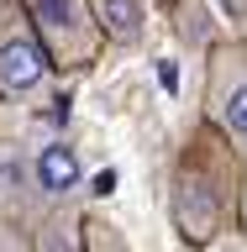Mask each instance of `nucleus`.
Here are the masks:
<instances>
[{"label": "nucleus", "instance_id": "nucleus-7", "mask_svg": "<svg viewBox=\"0 0 247 252\" xmlns=\"http://www.w3.org/2000/svg\"><path fill=\"white\" fill-rule=\"evenodd\" d=\"M21 205H37V194H32V163H27V147L16 137H0V216H11Z\"/></svg>", "mask_w": 247, "mask_h": 252}, {"label": "nucleus", "instance_id": "nucleus-8", "mask_svg": "<svg viewBox=\"0 0 247 252\" xmlns=\"http://www.w3.org/2000/svg\"><path fill=\"white\" fill-rule=\"evenodd\" d=\"M32 252H84V220L74 205H47L37 231H32Z\"/></svg>", "mask_w": 247, "mask_h": 252}, {"label": "nucleus", "instance_id": "nucleus-11", "mask_svg": "<svg viewBox=\"0 0 247 252\" xmlns=\"http://www.w3.org/2000/svg\"><path fill=\"white\" fill-rule=\"evenodd\" d=\"M158 5H179V0H158Z\"/></svg>", "mask_w": 247, "mask_h": 252}, {"label": "nucleus", "instance_id": "nucleus-6", "mask_svg": "<svg viewBox=\"0 0 247 252\" xmlns=\"http://www.w3.org/2000/svg\"><path fill=\"white\" fill-rule=\"evenodd\" d=\"M147 11H153V0H95L106 42H116V47H142L147 42Z\"/></svg>", "mask_w": 247, "mask_h": 252}, {"label": "nucleus", "instance_id": "nucleus-4", "mask_svg": "<svg viewBox=\"0 0 247 252\" xmlns=\"http://www.w3.org/2000/svg\"><path fill=\"white\" fill-rule=\"evenodd\" d=\"M205 116L247 163V42H216L205 63Z\"/></svg>", "mask_w": 247, "mask_h": 252}, {"label": "nucleus", "instance_id": "nucleus-5", "mask_svg": "<svg viewBox=\"0 0 247 252\" xmlns=\"http://www.w3.org/2000/svg\"><path fill=\"white\" fill-rule=\"evenodd\" d=\"M27 163H32V194L37 205H74L84 194V158L74 153V142L63 137H42L27 147Z\"/></svg>", "mask_w": 247, "mask_h": 252}, {"label": "nucleus", "instance_id": "nucleus-3", "mask_svg": "<svg viewBox=\"0 0 247 252\" xmlns=\"http://www.w3.org/2000/svg\"><path fill=\"white\" fill-rule=\"evenodd\" d=\"M27 11L58 68H90L100 58L106 27L95 16V0H27Z\"/></svg>", "mask_w": 247, "mask_h": 252}, {"label": "nucleus", "instance_id": "nucleus-1", "mask_svg": "<svg viewBox=\"0 0 247 252\" xmlns=\"http://www.w3.org/2000/svg\"><path fill=\"white\" fill-rule=\"evenodd\" d=\"M232 158L237 147L216 126H200L179 147V163H174V179H169V216L189 247L216 242L221 226L232 220V205L242 200V179H237Z\"/></svg>", "mask_w": 247, "mask_h": 252}, {"label": "nucleus", "instance_id": "nucleus-2", "mask_svg": "<svg viewBox=\"0 0 247 252\" xmlns=\"http://www.w3.org/2000/svg\"><path fill=\"white\" fill-rule=\"evenodd\" d=\"M53 53L32 27L27 0H0V100H37L53 84Z\"/></svg>", "mask_w": 247, "mask_h": 252}, {"label": "nucleus", "instance_id": "nucleus-9", "mask_svg": "<svg viewBox=\"0 0 247 252\" xmlns=\"http://www.w3.org/2000/svg\"><path fill=\"white\" fill-rule=\"evenodd\" d=\"M84 252H132V247L121 242V231L110 220H90L84 226Z\"/></svg>", "mask_w": 247, "mask_h": 252}, {"label": "nucleus", "instance_id": "nucleus-10", "mask_svg": "<svg viewBox=\"0 0 247 252\" xmlns=\"http://www.w3.org/2000/svg\"><path fill=\"white\" fill-rule=\"evenodd\" d=\"M237 210H242V231H247V173H242V200H237Z\"/></svg>", "mask_w": 247, "mask_h": 252}]
</instances>
